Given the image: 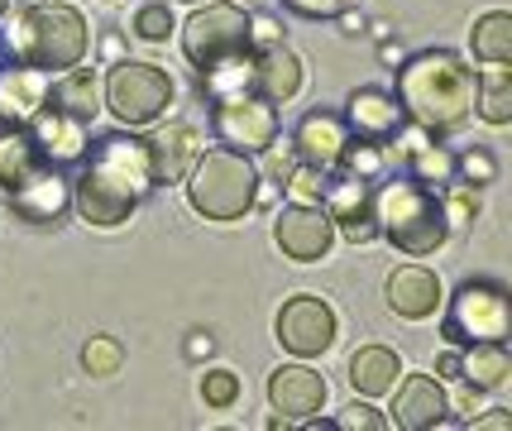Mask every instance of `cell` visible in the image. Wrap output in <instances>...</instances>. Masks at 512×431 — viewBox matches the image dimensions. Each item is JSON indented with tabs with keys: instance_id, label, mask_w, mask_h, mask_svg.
<instances>
[{
	"instance_id": "3",
	"label": "cell",
	"mask_w": 512,
	"mask_h": 431,
	"mask_svg": "<svg viewBox=\"0 0 512 431\" xmlns=\"http://www.w3.org/2000/svg\"><path fill=\"white\" fill-rule=\"evenodd\" d=\"M91 48V29L82 20V10H72L67 0H34L15 10L5 29H0V53L10 63H24V68L39 72H67L87 58Z\"/></svg>"
},
{
	"instance_id": "41",
	"label": "cell",
	"mask_w": 512,
	"mask_h": 431,
	"mask_svg": "<svg viewBox=\"0 0 512 431\" xmlns=\"http://www.w3.org/2000/svg\"><path fill=\"white\" fill-rule=\"evenodd\" d=\"M436 379H460V350H455V345L436 360Z\"/></svg>"
},
{
	"instance_id": "12",
	"label": "cell",
	"mask_w": 512,
	"mask_h": 431,
	"mask_svg": "<svg viewBox=\"0 0 512 431\" xmlns=\"http://www.w3.org/2000/svg\"><path fill=\"white\" fill-rule=\"evenodd\" d=\"M321 206H326V216H331V226L340 240H350V245L379 240V226H374V182L369 178H355V173L331 168Z\"/></svg>"
},
{
	"instance_id": "25",
	"label": "cell",
	"mask_w": 512,
	"mask_h": 431,
	"mask_svg": "<svg viewBox=\"0 0 512 431\" xmlns=\"http://www.w3.org/2000/svg\"><path fill=\"white\" fill-rule=\"evenodd\" d=\"M474 115H484L489 125L512 120V63H484L474 72Z\"/></svg>"
},
{
	"instance_id": "2",
	"label": "cell",
	"mask_w": 512,
	"mask_h": 431,
	"mask_svg": "<svg viewBox=\"0 0 512 431\" xmlns=\"http://www.w3.org/2000/svg\"><path fill=\"white\" fill-rule=\"evenodd\" d=\"M398 106L426 135H455L474 115V68L450 48H422L398 63Z\"/></svg>"
},
{
	"instance_id": "29",
	"label": "cell",
	"mask_w": 512,
	"mask_h": 431,
	"mask_svg": "<svg viewBox=\"0 0 512 431\" xmlns=\"http://www.w3.org/2000/svg\"><path fill=\"white\" fill-rule=\"evenodd\" d=\"M407 173L417 182H426V187H446V182H455V154H450L446 144H436V139H426L422 149L407 159Z\"/></svg>"
},
{
	"instance_id": "1",
	"label": "cell",
	"mask_w": 512,
	"mask_h": 431,
	"mask_svg": "<svg viewBox=\"0 0 512 431\" xmlns=\"http://www.w3.org/2000/svg\"><path fill=\"white\" fill-rule=\"evenodd\" d=\"M154 187L158 178L154 159H149V139L120 125L111 135H96L87 144V154L77 159L72 211L96 230H115L149 202Z\"/></svg>"
},
{
	"instance_id": "10",
	"label": "cell",
	"mask_w": 512,
	"mask_h": 431,
	"mask_svg": "<svg viewBox=\"0 0 512 431\" xmlns=\"http://www.w3.org/2000/svg\"><path fill=\"white\" fill-rule=\"evenodd\" d=\"M5 206L20 216L24 226L34 230H58L67 221V211H72V182L63 178V168H53V163H39L34 173L24 182H15L10 192H5Z\"/></svg>"
},
{
	"instance_id": "34",
	"label": "cell",
	"mask_w": 512,
	"mask_h": 431,
	"mask_svg": "<svg viewBox=\"0 0 512 431\" xmlns=\"http://www.w3.org/2000/svg\"><path fill=\"white\" fill-rule=\"evenodd\" d=\"M201 398H206V408H235L240 403V374L235 369H211L201 379Z\"/></svg>"
},
{
	"instance_id": "37",
	"label": "cell",
	"mask_w": 512,
	"mask_h": 431,
	"mask_svg": "<svg viewBox=\"0 0 512 431\" xmlns=\"http://www.w3.org/2000/svg\"><path fill=\"white\" fill-rule=\"evenodd\" d=\"M335 427H350V431H388V417L369 403H350V408L335 417Z\"/></svg>"
},
{
	"instance_id": "40",
	"label": "cell",
	"mask_w": 512,
	"mask_h": 431,
	"mask_svg": "<svg viewBox=\"0 0 512 431\" xmlns=\"http://www.w3.org/2000/svg\"><path fill=\"white\" fill-rule=\"evenodd\" d=\"M469 427L474 431H503V427H512V417L508 412H489V417H479V412H474V417H469Z\"/></svg>"
},
{
	"instance_id": "44",
	"label": "cell",
	"mask_w": 512,
	"mask_h": 431,
	"mask_svg": "<svg viewBox=\"0 0 512 431\" xmlns=\"http://www.w3.org/2000/svg\"><path fill=\"white\" fill-rule=\"evenodd\" d=\"M187 5H206V0H187Z\"/></svg>"
},
{
	"instance_id": "15",
	"label": "cell",
	"mask_w": 512,
	"mask_h": 431,
	"mask_svg": "<svg viewBox=\"0 0 512 431\" xmlns=\"http://www.w3.org/2000/svg\"><path fill=\"white\" fill-rule=\"evenodd\" d=\"M393 393V408H388V427L402 431H431L450 422V398L436 374H407L388 388Z\"/></svg>"
},
{
	"instance_id": "20",
	"label": "cell",
	"mask_w": 512,
	"mask_h": 431,
	"mask_svg": "<svg viewBox=\"0 0 512 431\" xmlns=\"http://www.w3.org/2000/svg\"><path fill=\"white\" fill-rule=\"evenodd\" d=\"M388 307L398 312L402 321H426L436 307H441V278L422 264H402V269L388 273Z\"/></svg>"
},
{
	"instance_id": "35",
	"label": "cell",
	"mask_w": 512,
	"mask_h": 431,
	"mask_svg": "<svg viewBox=\"0 0 512 431\" xmlns=\"http://www.w3.org/2000/svg\"><path fill=\"white\" fill-rule=\"evenodd\" d=\"M326 178H331V173H321V168H312V163H302V168H292L288 178H283V187H288L292 202H321V197H326Z\"/></svg>"
},
{
	"instance_id": "32",
	"label": "cell",
	"mask_w": 512,
	"mask_h": 431,
	"mask_svg": "<svg viewBox=\"0 0 512 431\" xmlns=\"http://www.w3.org/2000/svg\"><path fill=\"white\" fill-rule=\"evenodd\" d=\"M82 364H87V374H120L125 345L115 341V336H91V341L82 345Z\"/></svg>"
},
{
	"instance_id": "16",
	"label": "cell",
	"mask_w": 512,
	"mask_h": 431,
	"mask_svg": "<svg viewBox=\"0 0 512 431\" xmlns=\"http://www.w3.org/2000/svg\"><path fill=\"white\" fill-rule=\"evenodd\" d=\"M326 379L307 369V364H278L273 374H268V403L278 412V422L292 427V422H307L316 412L326 408Z\"/></svg>"
},
{
	"instance_id": "26",
	"label": "cell",
	"mask_w": 512,
	"mask_h": 431,
	"mask_svg": "<svg viewBox=\"0 0 512 431\" xmlns=\"http://www.w3.org/2000/svg\"><path fill=\"white\" fill-rule=\"evenodd\" d=\"M460 379L474 384L479 393H493L512 379V355H508V341L498 345H469L460 350Z\"/></svg>"
},
{
	"instance_id": "17",
	"label": "cell",
	"mask_w": 512,
	"mask_h": 431,
	"mask_svg": "<svg viewBox=\"0 0 512 431\" xmlns=\"http://www.w3.org/2000/svg\"><path fill=\"white\" fill-rule=\"evenodd\" d=\"M340 120H345V130H350V139H369V144H388V139L402 130V106L393 91L383 87H359L350 91V101H345V111H340Z\"/></svg>"
},
{
	"instance_id": "38",
	"label": "cell",
	"mask_w": 512,
	"mask_h": 431,
	"mask_svg": "<svg viewBox=\"0 0 512 431\" xmlns=\"http://www.w3.org/2000/svg\"><path fill=\"white\" fill-rule=\"evenodd\" d=\"M292 15H302V20H340L355 0H283Z\"/></svg>"
},
{
	"instance_id": "33",
	"label": "cell",
	"mask_w": 512,
	"mask_h": 431,
	"mask_svg": "<svg viewBox=\"0 0 512 431\" xmlns=\"http://www.w3.org/2000/svg\"><path fill=\"white\" fill-rule=\"evenodd\" d=\"M441 206H446V221L450 226H469L474 216H479V192L469 187V182H446L441 187Z\"/></svg>"
},
{
	"instance_id": "27",
	"label": "cell",
	"mask_w": 512,
	"mask_h": 431,
	"mask_svg": "<svg viewBox=\"0 0 512 431\" xmlns=\"http://www.w3.org/2000/svg\"><path fill=\"white\" fill-rule=\"evenodd\" d=\"M469 44L479 63H512V15L508 10H489L484 20H474Z\"/></svg>"
},
{
	"instance_id": "6",
	"label": "cell",
	"mask_w": 512,
	"mask_h": 431,
	"mask_svg": "<svg viewBox=\"0 0 512 431\" xmlns=\"http://www.w3.org/2000/svg\"><path fill=\"white\" fill-rule=\"evenodd\" d=\"M441 336L455 350L469 345H498L512 336V297L498 278H465L446 302Z\"/></svg>"
},
{
	"instance_id": "7",
	"label": "cell",
	"mask_w": 512,
	"mask_h": 431,
	"mask_svg": "<svg viewBox=\"0 0 512 431\" xmlns=\"http://www.w3.org/2000/svg\"><path fill=\"white\" fill-rule=\"evenodd\" d=\"M101 106L125 125V130H144V125H158L168 106H173V77L158 68V63H144V58H120L111 63L106 82H101Z\"/></svg>"
},
{
	"instance_id": "43",
	"label": "cell",
	"mask_w": 512,
	"mask_h": 431,
	"mask_svg": "<svg viewBox=\"0 0 512 431\" xmlns=\"http://www.w3.org/2000/svg\"><path fill=\"white\" fill-rule=\"evenodd\" d=\"M5 10H10V0H0V15H5Z\"/></svg>"
},
{
	"instance_id": "4",
	"label": "cell",
	"mask_w": 512,
	"mask_h": 431,
	"mask_svg": "<svg viewBox=\"0 0 512 431\" xmlns=\"http://www.w3.org/2000/svg\"><path fill=\"white\" fill-rule=\"evenodd\" d=\"M374 226L393 250L412 259H426L450 240L441 192L417 182L412 173H393L383 178V187H374Z\"/></svg>"
},
{
	"instance_id": "30",
	"label": "cell",
	"mask_w": 512,
	"mask_h": 431,
	"mask_svg": "<svg viewBox=\"0 0 512 431\" xmlns=\"http://www.w3.org/2000/svg\"><path fill=\"white\" fill-rule=\"evenodd\" d=\"M335 168H340V173H355V178L379 182L383 168H388V154H383V144H369V139H350Z\"/></svg>"
},
{
	"instance_id": "22",
	"label": "cell",
	"mask_w": 512,
	"mask_h": 431,
	"mask_svg": "<svg viewBox=\"0 0 512 431\" xmlns=\"http://www.w3.org/2000/svg\"><path fill=\"white\" fill-rule=\"evenodd\" d=\"M254 91L283 106L302 91V58L292 53L288 44H268V48H254Z\"/></svg>"
},
{
	"instance_id": "42",
	"label": "cell",
	"mask_w": 512,
	"mask_h": 431,
	"mask_svg": "<svg viewBox=\"0 0 512 431\" xmlns=\"http://www.w3.org/2000/svg\"><path fill=\"white\" fill-rule=\"evenodd\" d=\"M455 403H460V412H469V417H474V412H479V388L465 384V393H460Z\"/></svg>"
},
{
	"instance_id": "36",
	"label": "cell",
	"mask_w": 512,
	"mask_h": 431,
	"mask_svg": "<svg viewBox=\"0 0 512 431\" xmlns=\"http://www.w3.org/2000/svg\"><path fill=\"white\" fill-rule=\"evenodd\" d=\"M455 178L460 182H493L498 178V163H493L489 149H469V154H455Z\"/></svg>"
},
{
	"instance_id": "23",
	"label": "cell",
	"mask_w": 512,
	"mask_h": 431,
	"mask_svg": "<svg viewBox=\"0 0 512 431\" xmlns=\"http://www.w3.org/2000/svg\"><path fill=\"white\" fill-rule=\"evenodd\" d=\"M48 101L58 106V111H67V115H77V120H96L101 115V77H96V68H67V72H58V82H48Z\"/></svg>"
},
{
	"instance_id": "13",
	"label": "cell",
	"mask_w": 512,
	"mask_h": 431,
	"mask_svg": "<svg viewBox=\"0 0 512 431\" xmlns=\"http://www.w3.org/2000/svg\"><path fill=\"white\" fill-rule=\"evenodd\" d=\"M273 240H278V250L288 254V259L316 264V259L331 254L335 226H331V216H326L321 202H288L278 216H273Z\"/></svg>"
},
{
	"instance_id": "24",
	"label": "cell",
	"mask_w": 512,
	"mask_h": 431,
	"mask_svg": "<svg viewBox=\"0 0 512 431\" xmlns=\"http://www.w3.org/2000/svg\"><path fill=\"white\" fill-rule=\"evenodd\" d=\"M402 360L388 350V345H359L350 355V388L359 398H383L388 388L398 384Z\"/></svg>"
},
{
	"instance_id": "19",
	"label": "cell",
	"mask_w": 512,
	"mask_h": 431,
	"mask_svg": "<svg viewBox=\"0 0 512 431\" xmlns=\"http://www.w3.org/2000/svg\"><path fill=\"white\" fill-rule=\"evenodd\" d=\"M48 72L24 68V63H10L0 68V130H24L29 115L48 101Z\"/></svg>"
},
{
	"instance_id": "28",
	"label": "cell",
	"mask_w": 512,
	"mask_h": 431,
	"mask_svg": "<svg viewBox=\"0 0 512 431\" xmlns=\"http://www.w3.org/2000/svg\"><path fill=\"white\" fill-rule=\"evenodd\" d=\"M39 154L24 130H0V192H10L15 182H24L34 168H39Z\"/></svg>"
},
{
	"instance_id": "14",
	"label": "cell",
	"mask_w": 512,
	"mask_h": 431,
	"mask_svg": "<svg viewBox=\"0 0 512 431\" xmlns=\"http://www.w3.org/2000/svg\"><path fill=\"white\" fill-rule=\"evenodd\" d=\"M24 135H29V144H34V154L44 163H53V168H72V163L87 154L91 144V125L87 120H77V115L58 111L53 101H44L39 111L29 115V125H24Z\"/></svg>"
},
{
	"instance_id": "31",
	"label": "cell",
	"mask_w": 512,
	"mask_h": 431,
	"mask_svg": "<svg viewBox=\"0 0 512 431\" xmlns=\"http://www.w3.org/2000/svg\"><path fill=\"white\" fill-rule=\"evenodd\" d=\"M130 29L144 39V44H168V34L178 29V20H173V10H168V0H144L139 10H134Z\"/></svg>"
},
{
	"instance_id": "8",
	"label": "cell",
	"mask_w": 512,
	"mask_h": 431,
	"mask_svg": "<svg viewBox=\"0 0 512 431\" xmlns=\"http://www.w3.org/2000/svg\"><path fill=\"white\" fill-rule=\"evenodd\" d=\"M182 53L187 63L201 72L235 63L254 53V34H249V10L245 5H230V0H206L192 10V20L182 24Z\"/></svg>"
},
{
	"instance_id": "21",
	"label": "cell",
	"mask_w": 512,
	"mask_h": 431,
	"mask_svg": "<svg viewBox=\"0 0 512 431\" xmlns=\"http://www.w3.org/2000/svg\"><path fill=\"white\" fill-rule=\"evenodd\" d=\"M144 139H149V159H154L158 182H182L192 159L201 154L197 125H187V120H173V125H163V130H154V135H144Z\"/></svg>"
},
{
	"instance_id": "39",
	"label": "cell",
	"mask_w": 512,
	"mask_h": 431,
	"mask_svg": "<svg viewBox=\"0 0 512 431\" xmlns=\"http://www.w3.org/2000/svg\"><path fill=\"white\" fill-rule=\"evenodd\" d=\"M249 34H254V48H268V44H283V29L273 15H249Z\"/></svg>"
},
{
	"instance_id": "9",
	"label": "cell",
	"mask_w": 512,
	"mask_h": 431,
	"mask_svg": "<svg viewBox=\"0 0 512 431\" xmlns=\"http://www.w3.org/2000/svg\"><path fill=\"white\" fill-rule=\"evenodd\" d=\"M211 135L235 154H268L278 144V106L259 91H230L211 101Z\"/></svg>"
},
{
	"instance_id": "5",
	"label": "cell",
	"mask_w": 512,
	"mask_h": 431,
	"mask_svg": "<svg viewBox=\"0 0 512 431\" xmlns=\"http://www.w3.org/2000/svg\"><path fill=\"white\" fill-rule=\"evenodd\" d=\"M187 202L197 216L206 221H240L259 206V192H264V178L249 154H235V149H201L192 168H187Z\"/></svg>"
},
{
	"instance_id": "11",
	"label": "cell",
	"mask_w": 512,
	"mask_h": 431,
	"mask_svg": "<svg viewBox=\"0 0 512 431\" xmlns=\"http://www.w3.org/2000/svg\"><path fill=\"white\" fill-rule=\"evenodd\" d=\"M273 331H278V345H283V350H292L297 360H312V355H326L335 345V312L326 297L297 293L283 302Z\"/></svg>"
},
{
	"instance_id": "18",
	"label": "cell",
	"mask_w": 512,
	"mask_h": 431,
	"mask_svg": "<svg viewBox=\"0 0 512 431\" xmlns=\"http://www.w3.org/2000/svg\"><path fill=\"white\" fill-rule=\"evenodd\" d=\"M345 144H350V130H345L340 111H326V106L307 111L297 120V130H292V154L302 163H312V168H321V173H331L340 163Z\"/></svg>"
}]
</instances>
